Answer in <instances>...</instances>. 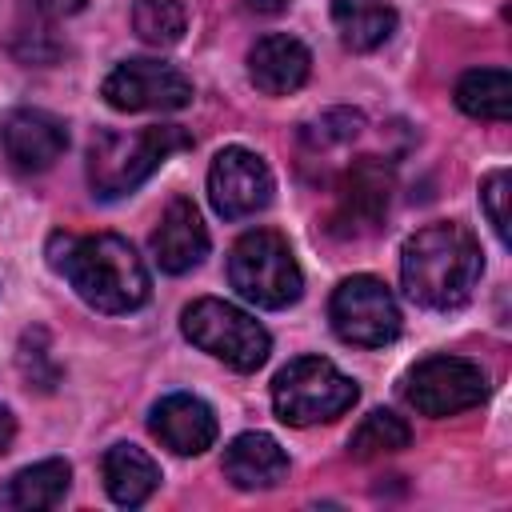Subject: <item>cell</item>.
Returning <instances> with one entry per match:
<instances>
[{
	"instance_id": "27",
	"label": "cell",
	"mask_w": 512,
	"mask_h": 512,
	"mask_svg": "<svg viewBox=\"0 0 512 512\" xmlns=\"http://www.w3.org/2000/svg\"><path fill=\"white\" fill-rule=\"evenodd\" d=\"M12 440H16V416L0 404V452H8V448H12Z\"/></svg>"
},
{
	"instance_id": "20",
	"label": "cell",
	"mask_w": 512,
	"mask_h": 512,
	"mask_svg": "<svg viewBox=\"0 0 512 512\" xmlns=\"http://www.w3.org/2000/svg\"><path fill=\"white\" fill-rule=\"evenodd\" d=\"M456 104L476 120L504 124L512 116V76L504 68H472L456 84Z\"/></svg>"
},
{
	"instance_id": "17",
	"label": "cell",
	"mask_w": 512,
	"mask_h": 512,
	"mask_svg": "<svg viewBox=\"0 0 512 512\" xmlns=\"http://www.w3.org/2000/svg\"><path fill=\"white\" fill-rule=\"evenodd\" d=\"M104 488L120 508H140L160 488V464L136 444H112L100 460Z\"/></svg>"
},
{
	"instance_id": "22",
	"label": "cell",
	"mask_w": 512,
	"mask_h": 512,
	"mask_svg": "<svg viewBox=\"0 0 512 512\" xmlns=\"http://www.w3.org/2000/svg\"><path fill=\"white\" fill-rule=\"evenodd\" d=\"M184 4L180 0H136L132 4V28L152 48H172L184 40Z\"/></svg>"
},
{
	"instance_id": "19",
	"label": "cell",
	"mask_w": 512,
	"mask_h": 512,
	"mask_svg": "<svg viewBox=\"0 0 512 512\" xmlns=\"http://www.w3.org/2000/svg\"><path fill=\"white\" fill-rule=\"evenodd\" d=\"M332 24L352 52H372L396 32V12L388 0H332Z\"/></svg>"
},
{
	"instance_id": "11",
	"label": "cell",
	"mask_w": 512,
	"mask_h": 512,
	"mask_svg": "<svg viewBox=\"0 0 512 512\" xmlns=\"http://www.w3.org/2000/svg\"><path fill=\"white\" fill-rule=\"evenodd\" d=\"M392 188H396V176H392V168L384 160H376V156L352 160V168L344 172V180L336 188V208H332L328 228L336 236H344V240L368 236L388 216Z\"/></svg>"
},
{
	"instance_id": "13",
	"label": "cell",
	"mask_w": 512,
	"mask_h": 512,
	"mask_svg": "<svg viewBox=\"0 0 512 512\" xmlns=\"http://www.w3.org/2000/svg\"><path fill=\"white\" fill-rule=\"evenodd\" d=\"M148 428H152V436L168 448V452H176V456H200L204 448H212L216 444V412L200 400V396H192V392H172V396H164L156 408H152V420H148Z\"/></svg>"
},
{
	"instance_id": "2",
	"label": "cell",
	"mask_w": 512,
	"mask_h": 512,
	"mask_svg": "<svg viewBox=\"0 0 512 512\" xmlns=\"http://www.w3.org/2000/svg\"><path fill=\"white\" fill-rule=\"evenodd\" d=\"M484 272V252L464 224L440 220L412 232L400 248V284L420 308H460Z\"/></svg>"
},
{
	"instance_id": "7",
	"label": "cell",
	"mask_w": 512,
	"mask_h": 512,
	"mask_svg": "<svg viewBox=\"0 0 512 512\" xmlns=\"http://www.w3.org/2000/svg\"><path fill=\"white\" fill-rule=\"evenodd\" d=\"M332 332L356 348H384L400 336V308L384 280L376 276H348L336 284L328 300Z\"/></svg>"
},
{
	"instance_id": "4",
	"label": "cell",
	"mask_w": 512,
	"mask_h": 512,
	"mask_svg": "<svg viewBox=\"0 0 512 512\" xmlns=\"http://www.w3.org/2000/svg\"><path fill=\"white\" fill-rule=\"evenodd\" d=\"M360 400L352 376H344L324 356H296L272 376V408L284 424L308 428L344 416Z\"/></svg>"
},
{
	"instance_id": "23",
	"label": "cell",
	"mask_w": 512,
	"mask_h": 512,
	"mask_svg": "<svg viewBox=\"0 0 512 512\" xmlns=\"http://www.w3.org/2000/svg\"><path fill=\"white\" fill-rule=\"evenodd\" d=\"M364 128V116L360 112H352V108H332V112H324L316 124H308V144H316V148H328V144H348L356 132Z\"/></svg>"
},
{
	"instance_id": "15",
	"label": "cell",
	"mask_w": 512,
	"mask_h": 512,
	"mask_svg": "<svg viewBox=\"0 0 512 512\" xmlns=\"http://www.w3.org/2000/svg\"><path fill=\"white\" fill-rule=\"evenodd\" d=\"M312 72V52L288 36V32H268L252 44L248 52V80L264 96H288L296 92Z\"/></svg>"
},
{
	"instance_id": "9",
	"label": "cell",
	"mask_w": 512,
	"mask_h": 512,
	"mask_svg": "<svg viewBox=\"0 0 512 512\" xmlns=\"http://www.w3.org/2000/svg\"><path fill=\"white\" fill-rule=\"evenodd\" d=\"M100 96L116 112H176L192 104V80L164 60H124L104 76Z\"/></svg>"
},
{
	"instance_id": "10",
	"label": "cell",
	"mask_w": 512,
	"mask_h": 512,
	"mask_svg": "<svg viewBox=\"0 0 512 512\" xmlns=\"http://www.w3.org/2000/svg\"><path fill=\"white\" fill-rule=\"evenodd\" d=\"M276 184H272V172L264 164V156H256L252 148H220L212 156V168H208V200L216 208V216L224 220H244V216H256L260 208H268Z\"/></svg>"
},
{
	"instance_id": "16",
	"label": "cell",
	"mask_w": 512,
	"mask_h": 512,
	"mask_svg": "<svg viewBox=\"0 0 512 512\" xmlns=\"http://www.w3.org/2000/svg\"><path fill=\"white\" fill-rule=\"evenodd\" d=\"M224 476L244 492L276 488L288 476V452L268 432H240L224 448Z\"/></svg>"
},
{
	"instance_id": "25",
	"label": "cell",
	"mask_w": 512,
	"mask_h": 512,
	"mask_svg": "<svg viewBox=\"0 0 512 512\" xmlns=\"http://www.w3.org/2000/svg\"><path fill=\"white\" fill-rule=\"evenodd\" d=\"M44 16H72V12H80L88 0H32Z\"/></svg>"
},
{
	"instance_id": "26",
	"label": "cell",
	"mask_w": 512,
	"mask_h": 512,
	"mask_svg": "<svg viewBox=\"0 0 512 512\" xmlns=\"http://www.w3.org/2000/svg\"><path fill=\"white\" fill-rule=\"evenodd\" d=\"M240 4H244V12H256V16H276L288 8V0H240Z\"/></svg>"
},
{
	"instance_id": "5",
	"label": "cell",
	"mask_w": 512,
	"mask_h": 512,
	"mask_svg": "<svg viewBox=\"0 0 512 512\" xmlns=\"http://www.w3.org/2000/svg\"><path fill=\"white\" fill-rule=\"evenodd\" d=\"M228 280L256 308H288L304 292L300 264H296L288 240L272 228H252L232 244Z\"/></svg>"
},
{
	"instance_id": "14",
	"label": "cell",
	"mask_w": 512,
	"mask_h": 512,
	"mask_svg": "<svg viewBox=\"0 0 512 512\" xmlns=\"http://www.w3.org/2000/svg\"><path fill=\"white\" fill-rule=\"evenodd\" d=\"M152 256L172 276L192 272L208 256V228L200 220V208L188 196L168 200V208H164V216L152 232Z\"/></svg>"
},
{
	"instance_id": "18",
	"label": "cell",
	"mask_w": 512,
	"mask_h": 512,
	"mask_svg": "<svg viewBox=\"0 0 512 512\" xmlns=\"http://www.w3.org/2000/svg\"><path fill=\"white\" fill-rule=\"evenodd\" d=\"M72 484V468L68 460L52 456L40 464L20 468L4 488H0V508H20V512H40V508H56L64 500Z\"/></svg>"
},
{
	"instance_id": "21",
	"label": "cell",
	"mask_w": 512,
	"mask_h": 512,
	"mask_svg": "<svg viewBox=\"0 0 512 512\" xmlns=\"http://www.w3.org/2000/svg\"><path fill=\"white\" fill-rule=\"evenodd\" d=\"M408 440H412V428H408L396 412L376 408V412H368V416L356 424V432L348 436V452H352L356 460H376V456H388V452L408 448Z\"/></svg>"
},
{
	"instance_id": "8",
	"label": "cell",
	"mask_w": 512,
	"mask_h": 512,
	"mask_svg": "<svg viewBox=\"0 0 512 512\" xmlns=\"http://www.w3.org/2000/svg\"><path fill=\"white\" fill-rule=\"evenodd\" d=\"M488 396V376L464 356H428L404 376V400L432 420L476 408Z\"/></svg>"
},
{
	"instance_id": "1",
	"label": "cell",
	"mask_w": 512,
	"mask_h": 512,
	"mask_svg": "<svg viewBox=\"0 0 512 512\" xmlns=\"http://www.w3.org/2000/svg\"><path fill=\"white\" fill-rule=\"evenodd\" d=\"M52 268L68 276L76 296L108 316L136 312L152 296V280L136 248L116 232L96 236H52Z\"/></svg>"
},
{
	"instance_id": "24",
	"label": "cell",
	"mask_w": 512,
	"mask_h": 512,
	"mask_svg": "<svg viewBox=\"0 0 512 512\" xmlns=\"http://www.w3.org/2000/svg\"><path fill=\"white\" fill-rule=\"evenodd\" d=\"M508 188H512V176L504 168L488 172V180L480 184V204H484V216L500 244H508V196H512Z\"/></svg>"
},
{
	"instance_id": "12",
	"label": "cell",
	"mask_w": 512,
	"mask_h": 512,
	"mask_svg": "<svg viewBox=\"0 0 512 512\" xmlns=\"http://www.w3.org/2000/svg\"><path fill=\"white\" fill-rule=\"evenodd\" d=\"M0 144L12 168L20 172H44L52 168L68 148V128L60 116L44 108H12L0 124Z\"/></svg>"
},
{
	"instance_id": "6",
	"label": "cell",
	"mask_w": 512,
	"mask_h": 512,
	"mask_svg": "<svg viewBox=\"0 0 512 512\" xmlns=\"http://www.w3.org/2000/svg\"><path fill=\"white\" fill-rule=\"evenodd\" d=\"M180 328L200 352L224 360L236 372H256L272 352L268 328L256 316H248L244 308H236L228 300H216V296L192 300L180 316Z\"/></svg>"
},
{
	"instance_id": "3",
	"label": "cell",
	"mask_w": 512,
	"mask_h": 512,
	"mask_svg": "<svg viewBox=\"0 0 512 512\" xmlns=\"http://www.w3.org/2000/svg\"><path fill=\"white\" fill-rule=\"evenodd\" d=\"M180 148H192V136L180 124H148L136 132L108 128L88 148V184L100 200L128 196Z\"/></svg>"
}]
</instances>
